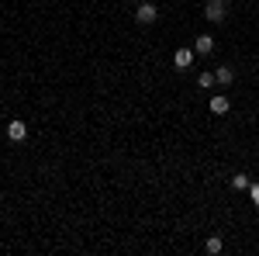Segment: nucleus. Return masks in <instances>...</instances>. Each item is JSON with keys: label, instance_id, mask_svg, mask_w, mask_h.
I'll use <instances>...</instances> for the list:
<instances>
[{"label": "nucleus", "instance_id": "obj_1", "mask_svg": "<svg viewBox=\"0 0 259 256\" xmlns=\"http://www.w3.org/2000/svg\"><path fill=\"white\" fill-rule=\"evenodd\" d=\"M204 18L214 21V24H221V21L228 18V4H225V0H207V7H204Z\"/></svg>", "mask_w": 259, "mask_h": 256}, {"label": "nucleus", "instance_id": "obj_2", "mask_svg": "<svg viewBox=\"0 0 259 256\" xmlns=\"http://www.w3.org/2000/svg\"><path fill=\"white\" fill-rule=\"evenodd\" d=\"M156 18H159V7H156V4L145 0V4L135 7V21H139V24H156Z\"/></svg>", "mask_w": 259, "mask_h": 256}, {"label": "nucleus", "instance_id": "obj_3", "mask_svg": "<svg viewBox=\"0 0 259 256\" xmlns=\"http://www.w3.org/2000/svg\"><path fill=\"white\" fill-rule=\"evenodd\" d=\"M173 66H177V73H187V69L194 66V49H177V56H173Z\"/></svg>", "mask_w": 259, "mask_h": 256}, {"label": "nucleus", "instance_id": "obj_4", "mask_svg": "<svg viewBox=\"0 0 259 256\" xmlns=\"http://www.w3.org/2000/svg\"><path fill=\"white\" fill-rule=\"evenodd\" d=\"M194 52H197V56H211V52H214V39H211V35H197V39H194Z\"/></svg>", "mask_w": 259, "mask_h": 256}, {"label": "nucleus", "instance_id": "obj_5", "mask_svg": "<svg viewBox=\"0 0 259 256\" xmlns=\"http://www.w3.org/2000/svg\"><path fill=\"white\" fill-rule=\"evenodd\" d=\"M7 138H11V142H24V138H28V125H24V121H11V125H7Z\"/></svg>", "mask_w": 259, "mask_h": 256}, {"label": "nucleus", "instance_id": "obj_6", "mask_svg": "<svg viewBox=\"0 0 259 256\" xmlns=\"http://www.w3.org/2000/svg\"><path fill=\"white\" fill-rule=\"evenodd\" d=\"M228 107H232V100L218 94V97H211V115H228Z\"/></svg>", "mask_w": 259, "mask_h": 256}, {"label": "nucleus", "instance_id": "obj_7", "mask_svg": "<svg viewBox=\"0 0 259 256\" xmlns=\"http://www.w3.org/2000/svg\"><path fill=\"white\" fill-rule=\"evenodd\" d=\"M214 80H218L221 87H228V83H232V80H235V73H232V69H228V66H221V69H214Z\"/></svg>", "mask_w": 259, "mask_h": 256}, {"label": "nucleus", "instance_id": "obj_8", "mask_svg": "<svg viewBox=\"0 0 259 256\" xmlns=\"http://www.w3.org/2000/svg\"><path fill=\"white\" fill-rule=\"evenodd\" d=\"M214 83H218V80H214V73H200V77H197V87H200V90H211Z\"/></svg>", "mask_w": 259, "mask_h": 256}, {"label": "nucleus", "instance_id": "obj_9", "mask_svg": "<svg viewBox=\"0 0 259 256\" xmlns=\"http://www.w3.org/2000/svg\"><path fill=\"white\" fill-rule=\"evenodd\" d=\"M204 249H207L211 256H218V253H221V239H218V236H211L207 242H204Z\"/></svg>", "mask_w": 259, "mask_h": 256}, {"label": "nucleus", "instance_id": "obj_10", "mask_svg": "<svg viewBox=\"0 0 259 256\" xmlns=\"http://www.w3.org/2000/svg\"><path fill=\"white\" fill-rule=\"evenodd\" d=\"M249 184H252V180L245 177V173H239V177H232V187H239V191H249Z\"/></svg>", "mask_w": 259, "mask_h": 256}, {"label": "nucleus", "instance_id": "obj_11", "mask_svg": "<svg viewBox=\"0 0 259 256\" xmlns=\"http://www.w3.org/2000/svg\"><path fill=\"white\" fill-rule=\"evenodd\" d=\"M249 194H252V201H256V208H259V184H249Z\"/></svg>", "mask_w": 259, "mask_h": 256}]
</instances>
